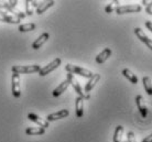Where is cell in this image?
<instances>
[{
  "label": "cell",
  "mask_w": 152,
  "mask_h": 142,
  "mask_svg": "<svg viewBox=\"0 0 152 142\" xmlns=\"http://www.w3.org/2000/svg\"><path fill=\"white\" fill-rule=\"evenodd\" d=\"M41 69V66L35 65H13L11 67L12 73L15 74H31V73H39Z\"/></svg>",
  "instance_id": "6da1fadb"
},
{
  "label": "cell",
  "mask_w": 152,
  "mask_h": 142,
  "mask_svg": "<svg viewBox=\"0 0 152 142\" xmlns=\"http://www.w3.org/2000/svg\"><path fill=\"white\" fill-rule=\"evenodd\" d=\"M65 71L67 72V73H71V74H77V75H80L82 77H86V78H91L94 73H91V71H88L86 68H83V67H80V66H76V65H73V64H67V65L65 66Z\"/></svg>",
  "instance_id": "7a4b0ae2"
},
{
  "label": "cell",
  "mask_w": 152,
  "mask_h": 142,
  "mask_svg": "<svg viewBox=\"0 0 152 142\" xmlns=\"http://www.w3.org/2000/svg\"><path fill=\"white\" fill-rule=\"evenodd\" d=\"M67 81H69V85H72L73 88H74V90H75L76 92H77V95L80 97H82L84 100L85 99H89L91 98V96H89V94H86V92H84L83 88L80 87V83L77 82V79H76L75 77H74V75L71 73L67 74Z\"/></svg>",
  "instance_id": "3957f363"
},
{
  "label": "cell",
  "mask_w": 152,
  "mask_h": 142,
  "mask_svg": "<svg viewBox=\"0 0 152 142\" xmlns=\"http://www.w3.org/2000/svg\"><path fill=\"white\" fill-rule=\"evenodd\" d=\"M142 10V7L139 4H128V6H118L115 11L117 15H126V13H137Z\"/></svg>",
  "instance_id": "277c9868"
},
{
  "label": "cell",
  "mask_w": 152,
  "mask_h": 142,
  "mask_svg": "<svg viewBox=\"0 0 152 142\" xmlns=\"http://www.w3.org/2000/svg\"><path fill=\"white\" fill-rule=\"evenodd\" d=\"M61 63H62V60L60 58H54L53 61L51 62V63H49L48 65H45L44 67H41L40 72H39V75H40V76H42V77L45 76V75L50 74L51 72H53L55 68H57L58 66L61 65Z\"/></svg>",
  "instance_id": "5b68a950"
},
{
  "label": "cell",
  "mask_w": 152,
  "mask_h": 142,
  "mask_svg": "<svg viewBox=\"0 0 152 142\" xmlns=\"http://www.w3.org/2000/svg\"><path fill=\"white\" fill-rule=\"evenodd\" d=\"M11 90L15 98H19L21 96V87H20V76L19 74H12L11 78Z\"/></svg>",
  "instance_id": "8992f818"
},
{
  "label": "cell",
  "mask_w": 152,
  "mask_h": 142,
  "mask_svg": "<svg viewBox=\"0 0 152 142\" xmlns=\"http://www.w3.org/2000/svg\"><path fill=\"white\" fill-rule=\"evenodd\" d=\"M134 34L137 35V38L140 40L141 42L145 43V45L152 51V40L149 38L147 34H145V32L141 30L140 28H136V29H134Z\"/></svg>",
  "instance_id": "52a82bcc"
},
{
  "label": "cell",
  "mask_w": 152,
  "mask_h": 142,
  "mask_svg": "<svg viewBox=\"0 0 152 142\" xmlns=\"http://www.w3.org/2000/svg\"><path fill=\"white\" fill-rule=\"evenodd\" d=\"M69 115V111L67 110V109H62V110H60V111L50 114V115L46 117V121H48V122H50V121H56V120L66 118Z\"/></svg>",
  "instance_id": "ba28073f"
},
{
  "label": "cell",
  "mask_w": 152,
  "mask_h": 142,
  "mask_svg": "<svg viewBox=\"0 0 152 142\" xmlns=\"http://www.w3.org/2000/svg\"><path fill=\"white\" fill-rule=\"evenodd\" d=\"M0 21H4L7 23H11V24H19L20 20L17 19L15 17H13L12 15L8 13L4 10H0Z\"/></svg>",
  "instance_id": "9c48e42d"
},
{
  "label": "cell",
  "mask_w": 152,
  "mask_h": 142,
  "mask_svg": "<svg viewBox=\"0 0 152 142\" xmlns=\"http://www.w3.org/2000/svg\"><path fill=\"white\" fill-rule=\"evenodd\" d=\"M28 118H29L31 121H33V122H35L37 125H39V126L41 128H43V129L49 128V122H48L46 120L43 119V118H41V117H39L38 115L33 114V112H30V114L28 115Z\"/></svg>",
  "instance_id": "30bf717a"
},
{
  "label": "cell",
  "mask_w": 152,
  "mask_h": 142,
  "mask_svg": "<svg viewBox=\"0 0 152 142\" xmlns=\"http://www.w3.org/2000/svg\"><path fill=\"white\" fill-rule=\"evenodd\" d=\"M136 104H137V107L139 109V112L140 115L142 116V118H145L147 115H148V110H147V106L145 104V100L142 98L141 95H138L136 97Z\"/></svg>",
  "instance_id": "8fae6325"
},
{
  "label": "cell",
  "mask_w": 152,
  "mask_h": 142,
  "mask_svg": "<svg viewBox=\"0 0 152 142\" xmlns=\"http://www.w3.org/2000/svg\"><path fill=\"white\" fill-rule=\"evenodd\" d=\"M49 38H50V34L48 33V32L42 33V34L35 40L34 42L32 43V49H33V50H39V49H40V47L49 40Z\"/></svg>",
  "instance_id": "7c38bea8"
},
{
  "label": "cell",
  "mask_w": 152,
  "mask_h": 142,
  "mask_svg": "<svg viewBox=\"0 0 152 142\" xmlns=\"http://www.w3.org/2000/svg\"><path fill=\"white\" fill-rule=\"evenodd\" d=\"M111 50L109 49V47H106V49H104L100 53L96 56V58H95V61H96V63H98V64H103V63H105V62L109 58V56L111 55Z\"/></svg>",
  "instance_id": "4fadbf2b"
},
{
  "label": "cell",
  "mask_w": 152,
  "mask_h": 142,
  "mask_svg": "<svg viewBox=\"0 0 152 142\" xmlns=\"http://www.w3.org/2000/svg\"><path fill=\"white\" fill-rule=\"evenodd\" d=\"M100 79V74H94L93 76L89 78V81H88V83L86 84V86H85V90L84 92H86V94H88V92H91V89L95 87V85L98 83V81Z\"/></svg>",
  "instance_id": "5bb4252c"
},
{
  "label": "cell",
  "mask_w": 152,
  "mask_h": 142,
  "mask_svg": "<svg viewBox=\"0 0 152 142\" xmlns=\"http://www.w3.org/2000/svg\"><path fill=\"white\" fill-rule=\"evenodd\" d=\"M75 110H76V117L77 118H82L84 115V99L80 96L76 97Z\"/></svg>",
  "instance_id": "9a60e30c"
},
{
  "label": "cell",
  "mask_w": 152,
  "mask_h": 142,
  "mask_svg": "<svg viewBox=\"0 0 152 142\" xmlns=\"http://www.w3.org/2000/svg\"><path fill=\"white\" fill-rule=\"evenodd\" d=\"M54 4H55V1H53V0L40 2V4H39V6H38V8L35 9V12H37L38 15H42V13H43V12H45L48 9H50L51 7H53Z\"/></svg>",
  "instance_id": "2e32d148"
},
{
  "label": "cell",
  "mask_w": 152,
  "mask_h": 142,
  "mask_svg": "<svg viewBox=\"0 0 152 142\" xmlns=\"http://www.w3.org/2000/svg\"><path fill=\"white\" fill-rule=\"evenodd\" d=\"M69 86V81L66 79V81H64V82H62L61 84L57 86L56 88L54 89L53 92H52V95H53L54 97H58V96H61L62 94L67 89V87Z\"/></svg>",
  "instance_id": "e0dca14e"
},
{
  "label": "cell",
  "mask_w": 152,
  "mask_h": 142,
  "mask_svg": "<svg viewBox=\"0 0 152 142\" xmlns=\"http://www.w3.org/2000/svg\"><path fill=\"white\" fill-rule=\"evenodd\" d=\"M122 75H124L131 84H133V85L138 84V77L136 76V74H133L130 69H128V68L122 69Z\"/></svg>",
  "instance_id": "ac0fdd59"
},
{
  "label": "cell",
  "mask_w": 152,
  "mask_h": 142,
  "mask_svg": "<svg viewBox=\"0 0 152 142\" xmlns=\"http://www.w3.org/2000/svg\"><path fill=\"white\" fill-rule=\"evenodd\" d=\"M45 129L41 127H30L26 129V135H44Z\"/></svg>",
  "instance_id": "d6986e66"
},
{
  "label": "cell",
  "mask_w": 152,
  "mask_h": 142,
  "mask_svg": "<svg viewBox=\"0 0 152 142\" xmlns=\"http://www.w3.org/2000/svg\"><path fill=\"white\" fill-rule=\"evenodd\" d=\"M142 83H143V87H145V90L147 92L149 96H152V83L150 77L145 76L142 78Z\"/></svg>",
  "instance_id": "ffe728a7"
},
{
  "label": "cell",
  "mask_w": 152,
  "mask_h": 142,
  "mask_svg": "<svg viewBox=\"0 0 152 142\" xmlns=\"http://www.w3.org/2000/svg\"><path fill=\"white\" fill-rule=\"evenodd\" d=\"M122 135H124V127L122 126H118L114 133V142H121Z\"/></svg>",
  "instance_id": "44dd1931"
},
{
  "label": "cell",
  "mask_w": 152,
  "mask_h": 142,
  "mask_svg": "<svg viewBox=\"0 0 152 142\" xmlns=\"http://www.w3.org/2000/svg\"><path fill=\"white\" fill-rule=\"evenodd\" d=\"M35 28H37L35 23L30 22V23H26V24H21V25H19V29H18V30H19L20 32H29V31L35 30Z\"/></svg>",
  "instance_id": "7402d4cb"
},
{
  "label": "cell",
  "mask_w": 152,
  "mask_h": 142,
  "mask_svg": "<svg viewBox=\"0 0 152 142\" xmlns=\"http://www.w3.org/2000/svg\"><path fill=\"white\" fill-rule=\"evenodd\" d=\"M24 6H26V15H33V11H34V8L31 6L30 1H24Z\"/></svg>",
  "instance_id": "603a6c76"
},
{
  "label": "cell",
  "mask_w": 152,
  "mask_h": 142,
  "mask_svg": "<svg viewBox=\"0 0 152 142\" xmlns=\"http://www.w3.org/2000/svg\"><path fill=\"white\" fill-rule=\"evenodd\" d=\"M127 142H137L136 140V135L132 131H129L128 135H127Z\"/></svg>",
  "instance_id": "cb8c5ba5"
},
{
  "label": "cell",
  "mask_w": 152,
  "mask_h": 142,
  "mask_svg": "<svg viewBox=\"0 0 152 142\" xmlns=\"http://www.w3.org/2000/svg\"><path fill=\"white\" fill-rule=\"evenodd\" d=\"M115 9H116V8L114 7V2H111V4H109L108 6H106V7H105V11H106L107 13H111Z\"/></svg>",
  "instance_id": "d4e9b609"
},
{
  "label": "cell",
  "mask_w": 152,
  "mask_h": 142,
  "mask_svg": "<svg viewBox=\"0 0 152 142\" xmlns=\"http://www.w3.org/2000/svg\"><path fill=\"white\" fill-rule=\"evenodd\" d=\"M141 142H152V133L150 135H148V137H145Z\"/></svg>",
  "instance_id": "484cf974"
},
{
  "label": "cell",
  "mask_w": 152,
  "mask_h": 142,
  "mask_svg": "<svg viewBox=\"0 0 152 142\" xmlns=\"http://www.w3.org/2000/svg\"><path fill=\"white\" fill-rule=\"evenodd\" d=\"M145 27L148 28V30H150L152 32V22L151 21H147V22H145Z\"/></svg>",
  "instance_id": "4316f807"
},
{
  "label": "cell",
  "mask_w": 152,
  "mask_h": 142,
  "mask_svg": "<svg viewBox=\"0 0 152 142\" xmlns=\"http://www.w3.org/2000/svg\"><path fill=\"white\" fill-rule=\"evenodd\" d=\"M141 4H143L145 6H147V7H151L152 8V1H141Z\"/></svg>",
  "instance_id": "83f0119b"
},
{
  "label": "cell",
  "mask_w": 152,
  "mask_h": 142,
  "mask_svg": "<svg viewBox=\"0 0 152 142\" xmlns=\"http://www.w3.org/2000/svg\"><path fill=\"white\" fill-rule=\"evenodd\" d=\"M30 2H31V6L34 8V9H37V8H38L39 2H37V1H30Z\"/></svg>",
  "instance_id": "f1b7e54d"
},
{
  "label": "cell",
  "mask_w": 152,
  "mask_h": 142,
  "mask_svg": "<svg viewBox=\"0 0 152 142\" xmlns=\"http://www.w3.org/2000/svg\"><path fill=\"white\" fill-rule=\"evenodd\" d=\"M145 11H147V13L150 15H152V8L151 7H147L145 8Z\"/></svg>",
  "instance_id": "f546056e"
}]
</instances>
